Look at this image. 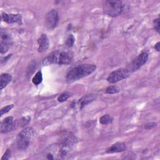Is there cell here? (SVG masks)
<instances>
[{
  "label": "cell",
  "mask_w": 160,
  "mask_h": 160,
  "mask_svg": "<svg viewBox=\"0 0 160 160\" xmlns=\"http://www.w3.org/2000/svg\"><path fill=\"white\" fill-rule=\"evenodd\" d=\"M73 148L61 142L49 146L45 150V155L48 159H66L72 155Z\"/></svg>",
  "instance_id": "1"
},
{
  "label": "cell",
  "mask_w": 160,
  "mask_h": 160,
  "mask_svg": "<svg viewBox=\"0 0 160 160\" xmlns=\"http://www.w3.org/2000/svg\"><path fill=\"white\" fill-rule=\"evenodd\" d=\"M96 68L94 64H81L71 69L66 76L68 82H72L92 73Z\"/></svg>",
  "instance_id": "2"
},
{
  "label": "cell",
  "mask_w": 160,
  "mask_h": 160,
  "mask_svg": "<svg viewBox=\"0 0 160 160\" xmlns=\"http://www.w3.org/2000/svg\"><path fill=\"white\" fill-rule=\"evenodd\" d=\"M72 61V56L64 51L56 50L51 52L42 60V64L48 66L52 64H68Z\"/></svg>",
  "instance_id": "3"
},
{
  "label": "cell",
  "mask_w": 160,
  "mask_h": 160,
  "mask_svg": "<svg viewBox=\"0 0 160 160\" xmlns=\"http://www.w3.org/2000/svg\"><path fill=\"white\" fill-rule=\"evenodd\" d=\"M34 136V131L31 127H28L22 129L16 138V144L20 150H24L30 145Z\"/></svg>",
  "instance_id": "4"
},
{
  "label": "cell",
  "mask_w": 160,
  "mask_h": 160,
  "mask_svg": "<svg viewBox=\"0 0 160 160\" xmlns=\"http://www.w3.org/2000/svg\"><path fill=\"white\" fill-rule=\"evenodd\" d=\"M102 8L104 12L111 17H116L120 15L123 10L122 2L121 1H105Z\"/></svg>",
  "instance_id": "5"
},
{
  "label": "cell",
  "mask_w": 160,
  "mask_h": 160,
  "mask_svg": "<svg viewBox=\"0 0 160 160\" xmlns=\"http://www.w3.org/2000/svg\"><path fill=\"white\" fill-rule=\"evenodd\" d=\"M129 72L124 68H120L111 72L107 78V81L110 83L117 82L123 79L128 77Z\"/></svg>",
  "instance_id": "6"
},
{
  "label": "cell",
  "mask_w": 160,
  "mask_h": 160,
  "mask_svg": "<svg viewBox=\"0 0 160 160\" xmlns=\"http://www.w3.org/2000/svg\"><path fill=\"white\" fill-rule=\"evenodd\" d=\"M18 125V122L14 121L12 116L5 118L1 124V132L3 134L8 133L15 129Z\"/></svg>",
  "instance_id": "7"
},
{
  "label": "cell",
  "mask_w": 160,
  "mask_h": 160,
  "mask_svg": "<svg viewBox=\"0 0 160 160\" xmlns=\"http://www.w3.org/2000/svg\"><path fill=\"white\" fill-rule=\"evenodd\" d=\"M12 43V38L11 35L6 30L1 31V42H0V52L4 54L8 51L9 46Z\"/></svg>",
  "instance_id": "8"
},
{
  "label": "cell",
  "mask_w": 160,
  "mask_h": 160,
  "mask_svg": "<svg viewBox=\"0 0 160 160\" xmlns=\"http://www.w3.org/2000/svg\"><path fill=\"white\" fill-rule=\"evenodd\" d=\"M58 22V12L52 9L49 11L45 18V24L48 29H54Z\"/></svg>",
  "instance_id": "9"
},
{
  "label": "cell",
  "mask_w": 160,
  "mask_h": 160,
  "mask_svg": "<svg viewBox=\"0 0 160 160\" xmlns=\"http://www.w3.org/2000/svg\"><path fill=\"white\" fill-rule=\"evenodd\" d=\"M148 59V53L144 52L137 56L131 63V69L132 71H136L142 66H143Z\"/></svg>",
  "instance_id": "10"
},
{
  "label": "cell",
  "mask_w": 160,
  "mask_h": 160,
  "mask_svg": "<svg viewBox=\"0 0 160 160\" xmlns=\"http://www.w3.org/2000/svg\"><path fill=\"white\" fill-rule=\"evenodd\" d=\"M2 19L7 23H18L19 24H22V16L19 14H7L3 12L2 14Z\"/></svg>",
  "instance_id": "11"
},
{
  "label": "cell",
  "mask_w": 160,
  "mask_h": 160,
  "mask_svg": "<svg viewBox=\"0 0 160 160\" xmlns=\"http://www.w3.org/2000/svg\"><path fill=\"white\" fill-rule=\"evenodd\" d=\"M78 139L75 136H74L71 132H66L62 135L61 143L69 146L71 148H73L74 145L77 143Z\"/></svg>",
  "instance_id": "12"
},
{
  "label": "cell",
  "mask_w": 160,
  "mask_h": 160,
  "mask_svg": "<svg viewBox=\"0 0 160 160\" xmlns=\"http://www.w3.org/2000/svg\"><path fill=\"white\" fill-rule=\"evenodd\" d=\"M38 42L39 44L38 51L40 52H42L46 51L49 48V40L47 36L44 34H41L38 40Z\"/></svg>",
  "instance_id": "13"
},
{
  "label": "cell",
  "mask_w": 160,
  "mask_h": 160,
  "mask_svg": "<svg viewBox=\"0 0 160 160\" xmlns=\"http://www.w3.org/2000/svg\"><path fill=\"white\" fill-rule=\"evenodd\" d=\"M126 149V146L124 143L121 142H118L113 144L111 147L107 149L106 152L108 153H114V152H120L125 151Z\"/></svg>",
  "instance_id": "14"
},
{
  "label": "cell",
  "mask_w": 160,
  "mask_h": 160,
  "mask_svg": "<svg viewBox=\"0 0 160 160\" xmlns=\"http://www.w3.org/2000/svg\"><path fill=\"white\" fill-rule=\"evenodd\" d=\"M96 99V96L94 94H87L84 96H83L82 98L79 99V101L77 102V105L79 106L80 109H82L85 106L88 104L89 103L91 102Z\"/></svg>",
  "instance_id": "15"
},
{
  "label": "cell",
  "mask_w": 160,
  "mask_h": 160,
  "mask_svg": "<svg viewBox=\"0 0 160 160\" xmlns=\"http://www.w3.org/2000/svg\"><path fill=\"white\" fill-rule=\"evenodd\" d=\"M12 80V77L9 74L3 73L0 78V89H2L5 88Z\"/></svg>",
  "instance_id": "16"
},
{
  "label": "cell",
  "mask_w": 160,
  "mask_h": 160,
  "mask_svg": "<svg viewBox=\"0 0 160 160\" xmlns=\"http://www.w3.org/2000/svg\"><path fill=\"white\" fill-rule=\"evenodd\" d=\"M112 121H113V118L109 114H105L102 117H101L99 119V122L102 124H105V125L111 123Z\"/></svg>",
  "instance_id": "17"
},
{
  "label": "cell",
  "mask_w": 160,
  "mask_h": 160,
  "mask_svg": "<svg viewBox=\"0 0 160 160\" xmlns=\"http://www.w3.org/2000/svg\"><path fill=\"white\" fill-rule=\"evenodd\" d=\"M42 80V72L41 71H38L37 73L35 74V76L33 77L32 79V82L35 85H38L39 84Z\"/></svg>",
  "instance_id": "18"
},
{
  "label": "cell",
  "mask_w": 160,
  "mask_h": 160,
  "mask_svg": "<svg viewBox=\"0 0 160 160\" xmlns=\"http://www.w3.org/2000/svg\"><path fill=\"white\" fill-rule=\"evenodd\" d=\"M71 96V94L69 92H64V93L61 94L60 96H59V97L58 98V101L60 102H64V101H66Z\"/></svg>",
  "instance_id": "19"
},
{
  "label": "cell",
  "mask_w": 160,
  "mask_h": 160,
  "mask_svg": "<svg viewBox=\"0 0 160 160\" xmlns=\"http://www.w3.org/2000/svg\"><path fill=\"white\" fill-rule=\"evenodd\" d=\"M119 92V89L114 86H111L106 88V92L108 94H115Z\"/></svg>",
  "instance_id": "20"
},
{
  "label": "cell",
  "mask_w": 160,
  "mask_h": 160,
  "mask_svg": "<svg viewBox=\"0 0 160 160\" xmlns=\"http://www.w3.org/2000/svg\"><path fill=\"white\" fill-rule=\"evenodd\" d=\"M74 40H75V39H74V36L72 34H70L66 41V42H65L66 46L68 47H71L74 42Z\"/></svg>",
  "instance_id": "21"
},
{
  "label": "cell",
  "mask_w": 160,
  "mask_h": 160,
  "mask_svg": "<svg viewBox=\"0 0 160 160\" xmlns=\"http://www.w3.org/2000/svg\"><path fill=\"white\" fill-rule=\"evenodd\" d=\"M13 108H14V105L13 104H11V105H8V106L3 107L1 109V116L3 115L4 114H5V113H6L8 112H9Z\"/></svg>",
  "instance_id": "22"
},
{
  "label": "cell",
  "mask_w": 160,
  "mask_h": 160,
  "mask_svg": "<svg viewBox=\"0 0 160 160\" xmlns=\"http://www.w3.org/2000/svg\"><path fill=\"white\" fill-rule=\"evenodd\" d=\"M153 24H154V29L157 31V32L159 33V19L157 18L153 21Z\"/></svg>",
  "instance_id": "23"
},
{
  "label": "cell",
  "mask_w": 160,
  "mask_h": 160,
  "mask_svg": "<svg viewBox=\"0 0 160 160\" xmlns=\"http://www.w3.org/2000/svg\"><path fill=\"white\" fill-rule=\"evenodd\" d=\"M10 157H11V151L9 149H8L5 152V153L4 154L3 156L2 157L1 160H8L10 158Z\"/></svg>",
  "instance_id": "24"
},
{
  "label": "cell",
  "mask_w": 160,
  "mask_h": 160,
  "mask_svg": "<svg viewBox=\"0 0 160 160\" xmlns=\"http://www.w3.org/2000/svg\"><path fill=\"white\" fill-rule=\"evenodd\" d=\"M156 126V122H149L145 125L144 128L146 129H152L153 128H154Z\"/></svg>",
  "instance_id": "25"
},
{
  "label": "cell",
  "mask_w": 160,
  "mask_h": 160,
  "mask_svg": "<svg viewBox=\"0 0 160 160\" xmlns=\"http://www.w3.org/2000/svg\"><path fill=\"white\" fill-rule=\"evenodd\" d=\"M160 44V43H159V42H157L156 44H155V46H154V48H155V49L157 51H159V45Z\"/></svg>",
  "instance_id": "26"
}]
</instances>
